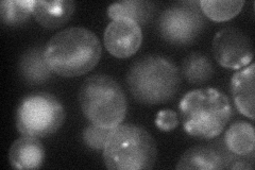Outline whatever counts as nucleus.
<instances>
[{
    "instance_id": "f257e3e1",
    "label": "nucleus",
    "mask_w": 255,
    "mask_h": 170,
    "mask_svg": "<svg viewBox=\"0 0 255 170\" xmlns=\"http://www.w3.org/2000/svg\"><path fill=\"white\" fill-rule=\"evenodd\" d=\"M101 54L98 36L82 27H71L58 32L44 47L48 67L63 78L80 77L90 72L99 63Z\"/></svg>"
},
{
    "instance_id": "f03ea898",
    "label": "nucleus",
    "mask_w": 255,
    "mask_h": 170,
    "mask_svg": "<svg viewBox=\"0 0 255 170\" xmlns=\"http://www.w3.org/2000/svg\"><path fill=\"white\" fill-rule=\"evenodd\" d=\"M180 118L184 131L197 140L219 136L234 115L229 97L217 88H196L182 97Z\"/></svg>"
},
{
    "instance_id": "7ed1b4c3",
    "label": "nucleus",
    "mask_w": 255,
    "mask_h": 170,
    "mask_svg": "<svg viewBox=\"0 0 255 170\" xmlns=\"http://www.w3.org/2000/svg\"><path fill=\"white\" fill-rule=\"evenodd\" d=\"M133 98L145 105L173 99L180 90L181 74L175 64L162 55H146L133 62L127 74Z\"/></svg>"
},
{
    "instance_id": "20e7f679",
    "label": "nucleus",
    "mask_w": 255,
    "mask_h": 170,
    "mask_svg": "<svg viewBox=\"0 0 255 170\" xmlns=\"http://www.w3.org/2000/svg\"><path fill=\"white\" fill-rule=\"evenodd\" d=\"M156 160L154 139L138 125L125 124L112 129L103 148V161L111 170L151 169Z\"/></svg>"
},
{
    "instance_id": "39448f33",
    "label": "nucleus",
    "mask_w": 255,
    "mask_h": 170,
    "mask_svg": "<svg viewBox=\"0 0 255 170\" xmlns=\"http://www.w3.org/2000/svg\"><path fill=\"white\" fill-rule=\"evenodd\" d=\"M80 108L91 124L114 129L126 118L128 102L117 81L108 75L87 78L79 91Z\"/></svg>"
},
{
    "instance_id": "423d86ee",
    "label": "nucleus",
    "mask_w": 255,
    "mask_h": 170,
    "mask_svg": "<svg viewBox=\"0 0 255 170\" xmlns=\"http://www.w3.org/2000/svg\"><path fill=\"white\" fill-rule=\"evenodd\" d=\"M65 121V109L57 97L48 93L30 94L19 101L15 124L21 135L44 139L57 131Z\"/></svg>"
},
{
    "instance_id": "0eeeda50",
    "label": "nucleus",
    "mask_w": 255,
    "mask_h": 170,
    "mask_svg": "<svg viewBox=\"0 0 255 170\" xmlns=\"http://www.w3.org/2000/svg\"><path fill=\"white\" fill-rule=\"evenodd\" d=\"M206 20L199 1H182L165 9L157 19V32L167 43L175 46L193 44L201 35Z\"/></svg>"
},
{
    "instance_id": "6e6552de",
    "label": "nucleus",
    "mask_w": 255,
    "mask_h": 170,
    "mask_svg": "<svg viewBox=\"0 0 255 170\" xmlns=\"http://www.w3.org/2000/svg\"><path fill=\"white\" fill-rule=\"evenodd\" d=\"M214 58L227 69L239 70L252 63L254 50L251 38L237 28L219 30L213 39Z\"/></svg>"
},
{
    "instance_id": "1a4fd4ad",
    "label": "nucleus",
    "mask_w": 255,
    "mask_h": 170,
    "mask_svg": "<svg viewBox=\"0 0 255 170\" xmlns=\"http://www.w3.org/2000/svg\"><path fill=\"white\" fill-rule=\"evenodd\" d=\"M235 157L236 156L226 147L223 140H218L189 148L181 157L175 168L180 170L230 169Z\"/></svg>"
},
{
    "instance_id": "9d476101",
    "label": "nucleus",
    "mask_w": 255,
    "mask_h": 170,
    "mask_svg": "<svg viewBox=\"0 0 255 170\" xmlns=\"http://www.w3.org/2000/svg\"><path fill=\"white\" fill-rule=\"evenodd\" d=\"M107 50L118 59H128L138 51L142 43L141 27L130 19L112 20L103 36Z\"/></svg>"
},
{
    "instance_id": "9b49d317",
    "label": "nucleus",
    "mask_w": 255,
    "mask_h": 170,
    "mask_svg": "<svg viewBox=\"0 0 255 170\" xmlns=\"http://www.w3.org/2000/svg\"><path fill=\"white\" fill-rule=\"evenodd\" d=\"M9 161L17 170L38 169L44 164L45 148L37 137L22 135L12 144Z\"/></svg>"
},
{
    "instance_id": "f8f14e48",
    "label": "nucleus",
    "mask_w": 255,
    "mask_h": 170,
    "mask_svg": "<svg viewBox=\"0 0 255 170\" xmlns=\"http://www.w3.org/2000/svg\"><path fill=\"white\" fill-rule=\"evenodd\" d=\"M254 63L239 69L231 79V94L241 114L254 120Z\"/></svg>"
},
{
    "instance_id": "ddd939ff",
    "label": "nucleus",
    "mask_w": 255,
    "mask_h": 170,
    "mask_svg": "<svg viewBox=\"0 0 255 170\" xmlns=\"http://www.w3.org/2000/svg\"><path fill=\"white\" fill-rule=\"evenodd\" d=\"M76 3L69 0H34L32 15L35 20L47 29H55L65 25L75 13Z\"/></svg>"
},
{
    "instance_id": "4468645a",
    "label": "nucleus",
    "mask_w": 255,
    "mask_h": 170,
    "mask_svg": "<svg viewBox=\"0 0 255 170\" xmlns=\"http://www.w3.org/2000/svg\"><path fill=\"white\" fill-rule=\"evenodd\" d=\"M18 72L23 82L29 85L46 83L53 72L48 67L44 58V48L36 46L27 50L19 60Z\"/></svg>"
},
{
    "instance_id": "2eb2a0df",
    "label": "nucleus",
    "mask_w": 255,
    "mask_h": 170,
    "mask_svg": "<svg viewBox=\"0 0 255 170\" xmlns=\"http://www.w3.org/2000/svg\"><path fill=\"white\" fill-rule=\"evenodd\" d=\"M223 143L226 147L238 157H254L255 134L251 124L238 120L227 130Z\"/></svg>"
},
{
    "instance_id": "dca6fc26",
    "label": "nucleus",
    "mask_w": 255,
    "mask_h": 170,
    "mask_svg": "<svg viewBox=\"0 0 255 170\" xmlns=\"http://www.w3.org/2000/svg\"><path fill=\"white\" fill-rule=\"evenodd\" d=\"M155 4L145 0H127L111 4L108 7L109 17L114 19H130L139 26L148 23L155 13Z\"/></svg>"
},
{
    "instance_id": "f3484780",
    "label": "nucleus",
    "mask_w": 255,
    "mask_h": 170,
    "mask_svg": "<svg viewBox=\"0 0 255 170\" xmlns=\"http://www.w3.org/2000/svg\"><path fill=\"white\" fill-rule=\"evenodd\" d=\"M214 65L209 56L200 52L187 55L182 64V75L191 84H204L214 76Z\"/></svg>"
},
{
    "instance_id": "a211bd4d",
    "label": "nucleus",
    "mask_w": 255,
    "mask_h": 170,
    "mask_svg": "<svg viewBox=\"0 0 255 170\" xmlns=\"http://www.w3.org/2000/svg\"><path fill=\"white\" fill-rule=\"evenodd\" d=\"M33 3V0H3L0 3L1 21L7 27L23 25L30 19Z\"/></svg>"
},
{
    "instance_id": "6ab92c4d",
    "label": "nucleus",
    "mask_w": 255,
    "mask_h": 170,
    "mask_svg": "<svg viewBox=\"0 0 255 170\" xmlns=\"http://www.w3.org/2000/svg\"><path fill=\"white\" fill-rule=\"evenodd\" d=\"M245 1H218V0H201L199 1L201 12L207 18L222 22L233 19L242 12Z\"/></svg>"
},
{
    "instance_id": "aec40b11",
    "label": "nucleus",
    "mask_w": 255,
    "mask_h": 170,
    "mask_svg": "<svg viewBox=\"0 0 255 170\" xmlns=\"http://www.w3.org/2000/svg\"><path fill=\"white\" fill-rule=\"evenodd\" d=\"M112 129H106L90 123L82 132L84 144L94 150H102L105 148Z\"/></svg>"
},
{
    "instance_id": "412c9836",
    "label": "nucleus",
    "mask_w": 255,
    "mask_h": 170,
    "mask_svg": "<svg viewBox=\"0 0 255 170\" xmlns=\"http://www.w3.org/2000/svg\"><path fill=\"white\" fill-rule=\"evenodd\" d=\"M179 125L178 114L172 110L164 109L157 113L155 117V126L158 130L164 132H170L174 130Z\"/></svg>"
}]
</instances>
